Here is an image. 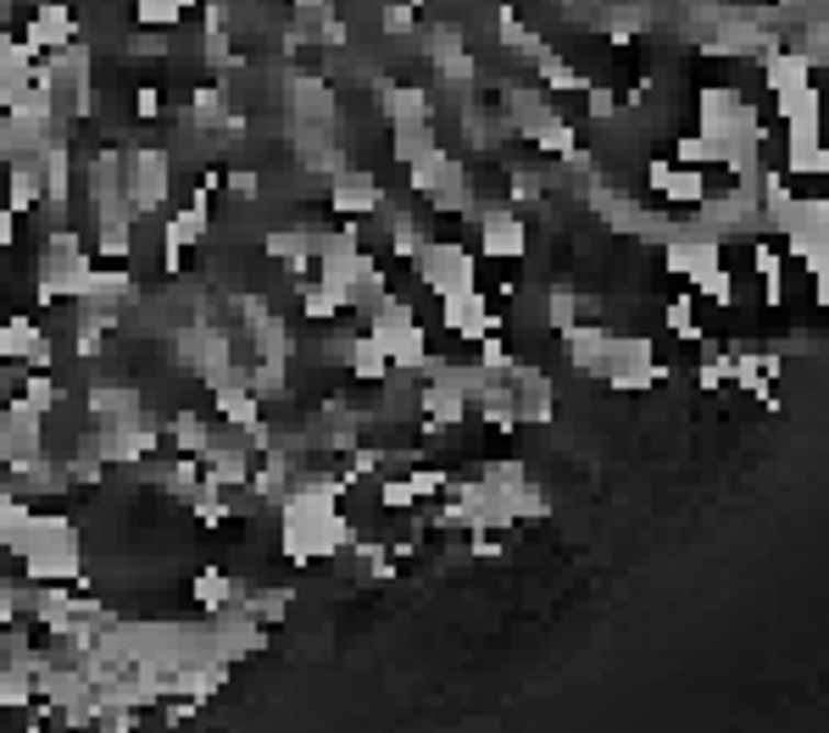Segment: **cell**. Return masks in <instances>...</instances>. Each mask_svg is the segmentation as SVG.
<instances>
[{"mask_svg": "<svg viewBox=\"0 0 829 733\" xmlns=\"http://www.w3.org/2000/svg\"><path fill=\"white\" fill-rule=\"evenodd\" d=\"M618 395H646L651 384H662V379H674V366L657 356V345L646 339V334H613V345H607V373H602Z\"/></svg>", "mask_w": 829, "mask_h": 733, "instance_id": "cell-1", "label": "cell"}, {"mask_svg": "<svg viewBox=\"0 0 829 733\" xmlns=\"http://www.w3.org/2000/svg\"><path fill=\"white\" fill-rule=\"evenodd\" d=\"M412 267H418V284L429 295H457V290H473L479 284V267H473V250L457 245V239H424V250L412 256Z\"/></svg>", "mask_w": 829, "mask_h": 733, "instance_id": "cell-2", "label": "cell"}, {"mask_svg": "<svg viewBox=\"0 0 829 733\" xmlns=\"http://www.w3.org/2000/svg\"><path fill=\"white\" fill-rule=\"evenodd\" d=\"M507 384H513V406H518V422H535V428H546V422L557 417V384H551V373H546V366L513 361Z\"/></svg>", "mask_w": 829, "mask_h": 733, "instance_id": "cell-3", "label": "cell"}, {"mask_svg": "<svg viewBox=\"0 0 829 733\" xmlns=\"http://www.w3.org/2000/svg\"><path fill=\"white\" fill-rule=\"evenodd\" d=\"M446 306V328L457 334V339H484V334H502V312L490 306V295L473 284V290H457V295H446L440 301Z\"/></svg>", "mask_w": 829, "mask_h": 733, "instance_id": "cell-4", "label": "cell"}, {"mask_svg": "<svg viewBox=\"0 0 829 733\" xmlns=\"http://www.w3.org/2000/svg\"><path fill=\"white\" fill-rule=\"evenodd\" d=\"M128 201H134V212H156L161 201H168V150H156V145H145V150H134L128 156Z\"/></svg>", "mask_w": 829, "mask_h": 733, "instance_id": "cell-5", "label": "cell"}, {"mask_svg": "<svg viewBox=\"0 0 829 733\" xmlns=\"http://www.w3.org/2000/svg\"><path fill=\"white\" fill-rule=\"evenodd\" d=\"M479 245L495 261H518L529 250V228H524V217L513 206H484L479 212Z\"/></svg>", "mask_w": 829, "mask_h": 733, "instance_id": "cell-6", "label": "cell"}, {"mask_svg": "<svg viewBox=\"0 0 829 733\" xmlns=\"http://www.w3.org/2000/svg\"><path fill=\"white\" fill-rule=\"evenodd\" d=\"M646 183H651L662 201H674V206H702V201H707V172H702V167L651 161V167H646Z\"/></svg>", "mask_w": 829, "mask_h": 733, "instance_id": "cell-7", "label": "cell"}, {"mask_svg": "<svg viewBox=\"0 0 829 733\" xmlns=\"http://www.w3.org/2000/svg\"><path fill=\"white\" fill-rule=\"evenodd\" d=\"M785 172H807V178H824L829 172V156L818 145V117H791L785 123Z\"/></svg>", "mask_w": 829, "mask_h": 733, "instance_id": "cell-8", "label": "cell"}, {"mask_svg": "<svg viewBox=\"0 0 829 733\" xmlns=\"http://www.w3.org/2000/svg\"><path fill=\"white\" fill-rule=\"evenodd\" d=\"M562 345H568V361H573V373H591V379H602L607 373V345H613V334L596 323V317H585V323H573L568 334H562Z\"/></svg>", "mask_w": 829, "mask_h": 733, "instance_id": "cell-9", "label": "cell"}, {"mask_svg": "<svg viewBox=\"0 0 829 733\" xmlns=\"http://www.w3.org/2000/svg\"><path fill=\"white\" fill-rule=\"evenodd\" d=\"M713 56H769L780 50V34L774 29H758V23H740V18H724V29L707 40Z\"/></svg>", "mask_w": 829, "mask_h": 733, "instance_id": "cell-10", "label": "cell"}, {"mask_svg": "<svg viewBox=\"0 0 829 733\" xmlns=\"http://www.w3.org/2000/svg\"><path fill=\"white\" fill-rule=\"evenodd\" d=\"M328 201H335L340 217H368V212L384 206L373 172H335V190H328Z\"/></svg>", "mask_w": 829, "mask_h": 733, "instance_id": "cell-11", "label": "cell"}, {"mask_svg": "<svg viewBox=\"0 0 829 733\" xmlns=\"http://www.w3.org/2000/svg\"><path fill=\"white\" fill-rule=\"evenodd\" d=\"M418 411H424L429 433H440V428H462V417H468V395H462L457 384H446V379H429V384H424V395H418Z\"/></svg>", "mask_w": 829, "mask_h": 733, "instance_id": "cell-12", "label": "cell"}, {"mask_svg": "<svg viewBox=\"0 0 829 733\" xmlns=\"http://www.w3.org/2000/svg\"><path fill=\"white\" fill-rule=\"evenodd\" d=\"M328 356L346 361L351 373H357V379H368V384H384V379H390V356H384L368 334H362V339H335V345H328Z\"/></svg>", "mask_w": 829, "mask_h": 733, "instance_id": "cell-13", "label": "cell"}, {"mask_svg": "<svg viewBox=\"0 0 829 733\" xmlns=\"http://www.w3.org/2000/svg\"><path fill=\"white\" fill-rule=\"evenodd\" d=\"M763 83L774 89V95H791V89H802V83H813V67H807V56L802 50H769L763 56Z\"/></svg>", "mask_w": 829, "mask_h": 733, "instance_id": "cell-14", "label": "cell"}, {"mask_svg": "<svg viewBox=\"0 0 829 733\" xmlns=\"http://www.w3.org/2000/svg\"><path fill=\"white\" fill-rule=\"evenodd\" d=\"M379 101H384L390 123H424L429 117V95L418 83H379Z\"/></svg>", "mask_w": 829, "mask_h": 733, "instance_id": "cell-15", "label": "cell"}, {"mask_svg": "<svg viewBox=\"0 0 829 733\" xmlns=\"http://www.w3.org/2000/svg\"><path fill=\"white\" fill-rule=\"evenodd\" d=\"M495 29H502V45H507L513 56H529V61H540V56L551 50V45H546V40L535 34V29H524V23H518V12H513V7H495Z\"/></svg>", "mask_w": 829, "mask_h": 733, "instance_id": "cell-16", "label": "cell"}, {"mask_svg": "<svg viewBox=\"0 0 829 733\" xmlns=\"http://www.w3.org/2000/svg\"><path fill=\"white\" fill-rule=\"evenodd\" d=\"M440 139H435V123L424 117V123H395V139H390V150H395V161H418V156H429Z\"/></svg>", "mask_w": 829, "mask_h": 733, "instance_id": "cell-17", "label": "cell"}, {"mask_svg": "<svg viewBox=\"0 0 829 733\" xmlns=\"http://www.w3.org/2000/svg\"><path fill=\"white\" fill-rule=\"evenodd\" d=\"M691 295H702V301H713L718 312H729V306H735V272H729L724 261L702 267L696 279H691Z\"/></svg>", "mask_w": 829, "mask_h": 733, "instance_id": "cell-18", "label": "cell"}, {"mask_svg": "<svg viewBox=\"0 0 829 733\" xmlns=\"http://www.w3.org/2000/svg\"><path fill=\"white\" fill-rule=\"evenodd\" d=\"M752 261H758V279H763V306H780L785 301V256L769 239H758Z\"/></svg>", "mask_w": 829, "mask_h": 733, "instance_id": "cell-19", "label": "cell"}, {"mask_svg": "<svg viewBox=\"0 0 829 733\" xmlns=\"http://www.w3.org/2000/svg\"><path fill=\"white\" fill-rule=\"evenodd\" d=\"M168 439H173V450L179 455H206V444H212V428L195 417V411H179L173 422H168Z\"/></svg>", "mask_w": 829, "mask_h": 733, "instance_id": "cell-20", "label": "cell"}, {"mask_svg": "<svg viewBox=\"0 0 829 733\" xmlns=\"http://www.w3.org/2000/svg\"><path fill=\"white\" fill-rule=\"evenodd\" d=\"M674 156H680V167H724V145L718 139H707V134H680L674 139Z\"/></svg>", "mask_w": 829, "mask_h": 733, "instance_id": "cell-21", "label": "cell"}, {"mask_svg": "<svg viewBox=\"0 0 829 733\" xmlns=\"http://www.w3.org/2000/svg\"><path fill=\"white\" fill-rule=\"evenodd\" d=\"M535 83H540V89H585L579 67H573V61H562L557 50H546V56L535 61Z\"/></svg>", "mask_w": 829, "mask_h": 733, "instance_id": "cell-22", "label": "cell"}, {"mask_svg": "<svg viewBox=\"0 0 829 733\" xmlns=\"http://www.w3.org/2000/svg\"><path fill=\"white\" fill-rule=\"evenodd\" d=\"M524 139H535V145H540V150H546V156H568V150H573V145H579V134H573V128H568V123H562V117H557V112H551V117H546V123H535V128H529V134H524Z\"/></svg>", "mask_w": 829, "mask_h": 733, "instance_id": "cell-23", "label": "cell"}, {"mask_svg": "<svg viewBox=\"0 0 829 733\" xmlns=\"http://www.w3.org/2000/svg\"><path fill=\"white\" fill-rule=\"evenodd\" d=\"M234 595H239V589H234V578H228V573H217V567H206V573L195 578V606H201V611H223Z\"/></svg>", "mask_w": 829, "mask_h": 733, "instance_id": "cell-24", "label": "cell"}, {"mask_svg": "<svg viewBox=\"0 0 829 733\" xmlns=\"http://www.w3.org/2000/svg\"><path fill=\"white\" fill-rule=\"evenodd\" d=\"M301 312H306V317H317V323H328V317H335V312H346V295H340V290H328V284H317V279H312V284L301 290Z\"/></svg>", "mask_w": 829, "mask_h": 733, "instance_id": "cell-25", "label": "cell"}, {"mask_svg": "<svg viewBox=\"0 0 829 733\" xmlns=\"http://www.w3.org/2000/svg\"><path fill=\"white\" fill-rule=\"evenodd\" d=\"M696 384H702V390H724V384H729V350H724V345H713V339L702 345V366H696Z\"/></svg>", "mask_w": 829, "mask_h": 733, "instance_id": "cell-26", "label": "cell"}, {"mask_svg": "<svg viewBox=\"0 0 829 733\" xmlns=\"http://www.w3.org/2000/svg\"><path fill=\"white\" fill-rule=\"evenodd\" d=\"M546 323H551L557 334H568V328L579 323V290H568V284H557V290L546 295Z\"/></svg>", "mask_w": 829, "mask_h": 733, "instance_id": "cell-27", "label": "cell"}, {"mask_svg": "<svg viewBox=\"0 0 829 733\" xmlns=\"http://www.w3.org/2000/svg\"><path fill=\"white\" fill-rule=\"evenodd\" d=\"M691 312H696V295H680V301H669V312H662L680 339H702V328H696V317H691Z\"/></svg>", "mask_w": 829, "mask_h": 733, "instance_id": "cell-28", "label": "cell"}, {"mask_svg": "<svg viewBox=\"0 0 829 733\" xmlns=\"http://www.w3.org/2000/svg\"><path fill=\"white\" fill-rule=\"evenodd\" d=\"M479 478H484L490 489H513V484H524V478H529V467H524V462H484V467H479Z\"/></svg>", "mask_w": 829, "mask_h": 733, "instance_id": "cell-29", "label": "cell"}, {"mask_svg": "<svg viewBox=\"0 0 829 733\" xmlns=\"http://www.w3.org/2000/svg\"><path fill=\"white\" fill-rule=\"evenodd\" d=\"M507 195H513L518 206H529V201H540V195H546V183H540V172L518 167V172H513V183H507Z\"/></svg>", "mask_w": 829, "mask_h": 733, "instance_id": "cell-30", "label": "cell"}, {"mask_svg": "<svg viewBox=\"0 0 829 733\" xmlns=\"http://www.w3.org/2000/svg\"><path fill=\"white\" fill-rule=\"evenodd\" d=\"M585 101H591V117H618V112H624L607 83H585Z\"/></svg>", "mask_w": 829, "mask_h": 733, "instance_id": "cell-31", "label": "cell"}, {"mask_svg": "<svg viewBox=\"0 0 829 733\" xmlns=\"http://www.w3.org/2000/svg\"><path fill=\"white\" fill-rule=\"evenodd\" d=\"M412 29V7H384V34H406Z\"/></svg>", "mask_w": 829, "mask_h": 733, "instance_id": "cell-32", "label": "cell"}, {"mask_svg": "<svg viewBox=\"0 0 829 733\" xmlns=\"http://www.w3.org/2000/svg\"><path fill=\"white\" fill-rule=\"evenodd\" d=\"M134 112H139V117H156V112H161V95H156V89H134Z\"/></svg>", "mask_w": 829, "mask_h": 733, "instance_id": "cell-33", "label": "cell"}, {"mask_svg": "<svg viewBox=\"0 0 829 733\" xmlns=\"http://www.w3.org/2000/svg\"><path fill=\"white\" fill-rule=\"evenodd\" d=\"M228 190H234V195H257V172H245V167L228 172Z\"/></svg>", "mask_w": 829, "mask_h": 733, "instance_id": "cell-34", "label": "cell"}, {"mask_svg": "<svg viewBox=\"0 0 829 733\" xmlns=\"http://www.w3.org/2000/svg\"><path fill=\"white\" fill-rule=\"evenodd\" d=\"M12 239H18V212L0 206V245H12Z\"/></svg>", "mask_w": 829, "mask_h": 733, "instance_id": "cell-35", "label": "cell"}]
</instances>
